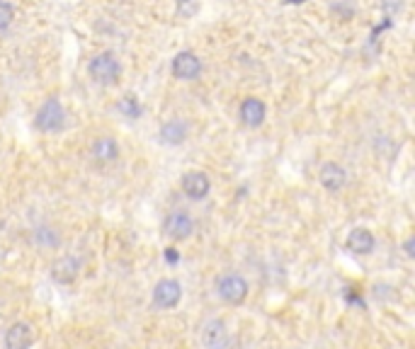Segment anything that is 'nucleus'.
<instances>
[{
  "instance_id": "17",
  "label": "nucleus",
  "mask_w": 415,
  "mask_h": 349,
  "mask_svg": "<svg viewBox=\"0 0 415 349\" xmlns=\"http://www.w3.org/2000/svg\"><path fill=\"white\" fill-rule=\"evenodd\" d=\"M15 17V8L10 0H0V29H8Z\"/></svg>"
},
{
  "instance_id": "2",
  "label": "nucleus",
  "mask_w": 415,
  "mask_h": 349,
  "mask_svg": "<svg viewBox=\"0 0 415 349\" xmlns=\"http://www.w3.org/2000/svg\"><path fill=\"white\" fill-rule=\"evenodd\" d=\"M88 73L98 85H114L122 75V63L117 61V56L109 51L98 53V56L90 61Z\"/></svg>"
},
{
  "instance_id": "11",
  "label": "nucleus",
  "mask_w": 415,
  "mask_h": 349,
  "mask_svg": "<svg viewBox=\"0 0 415 349\" xmlns=\"http://www.w3.org/2000/svg\"><path fill=\"white\" fill-rule=\"evenodd\" d=\"M345 245L355 255H371L376 247V238L369 228H352L345 238Z\"/></svg>"
},
{
  "instance_id": "10",
  "label": "nucleus",
  "mask_w": 415,
  "mask_h": 349,
  "mask_svg": "<svg viewBox=\"0 0 415 349\" xmlns=\"http://www.w3.org/2000/svg\"><path fill=\"white\" fill-rule=\"evenodd\" d=\"M202 73V61L197 58V53L192 51H180L173 58V75L180 80H195Z\"/></svg>"
},
{
  "instance_id": "1",
  "label": "nucleus",
  "mask_w": 415,
  "mask_h": 349,
  "mask_svg": "<svg viewBox=\"0 0 415 349\" xmlns=\"http://www.w3.org/2000/svg\"><path fill=\"white\" fill-rule=\"evenodd\" d=\"M216 296L229 305H240L250 294V284L245 276L236 274V271H226V274L216 276Z\"/></svg>"
},
{
  "instance_id": "8",
  "label": "nucleus",
  "mask_w": 415,
  "mask_h": 349,
  "mask_svg": "<svg viewBox=\"0 0 415 349\" xmlns=\"http://www.w3.org/2000/svg\"><path fill=\"white\" fill-rule=\"evenodd\" d=\"M6 349H30L35 344V328L30 323H12L6 330V337H3Z\"/></svg>"
},
{
  "instance_id": "14",
  "label": "nucleus",
  "mask_w": 415,
  "mask_h": 349,
  "mask_svg": "<svg viewBox=\"0 0 415 349\" xmlns=\"http://www.w3.org/2000/svg\"><path fill=\"white\" fill-rule=\"evenodd\" d=\"M90 153H93V158L98 160V163H114V160L119 158V143L112 136H103V138H98L93 143Z\"/></svg>"
},
{
  "instance_id": "19",
  "label": "nucleus",
  "mask_w": 415,
  "mask_h": 349,
  "mask_svg": "<svg viewBox=\"0 0 415 349\" xmlns=\"http://www.w3.org/2000/svg\"><path fill=\"white\" fill-rule=\"evenodd\" d=\"M166 252H168V260H170V262H175V260H177V255H175L177 250H175V247H168Z\"/></svg>"
},
{
  "instance_id": "16",
  "label": "nucleus",
  "mask_w": 415,
  "mask_h": 349,
  "mask_svg": "<svg viewBox=\"0 0 415 349\" xmlns=\"http://www.w3.org/2000/svg\"><path fill=\"white\" fill-rule=\"evenodd\" d=\"M117 109L122 111L124 116H129V119H139L141 111H143V107H141V102H139L136 95H124L122 100H119Z\"/></svg>"
},
{
  "instance_id": "12",
  "label": "nucleus",
  "mask_w": 415,
  "mask_h": 349,
  "mask_svg": "<svg viewBox=\"0 0 415 349\" xmlns=\"http://www.w3.org/2000/svg\"><path fill=\"white\" fill-rule=\"evenodd\" d=\"M265 114H267V109H265V102L258 100V97H245V100L240 102L238 116H240V121L248 126V129H258V126L265 121Z\"/></svg>"
},
{
  "instance_id": "13",
  "label": "nucleus",
  "mask_w": 415,
  "mask_h": 349,
  "mask_svg": "<svg viewBox=\"0 0 415 349\" xmlns=\"http://www.w3.org/2000/svg\"><path fill=\"white\" fill-rule=\"evenodd\" d=\"M318 179H321V184L328 192H340L347 182V172L337 163H323L321 170H318Z\"/></svg>"
},
{
  "instance_id": "6",
  "label": "nucleus",
  "mask_w": 415,
  "mask_h": 349,
  "mask_svg": "<svg viewBox=\"0 0 415 349\" xmlns=\"http://www.w3.org/2000/svg\"><path fill=\"white\" fill-rule=\"evenodd\" d=\"M80 274V260L76 255H61L51 262V279L61 286H69L78 279Z\"/></svg>"
},
{
  "instance_id": "5",
  "label": "nucleus",
  "mask_w": 415,
  "mask_h": 349,
  "mask_svg": "<svg viewBox=\"0 0 415 349\" xmlns=\"http://www.w3.org/2000/svg\"><path fill=\"white\" fill-rule=\"evenodd\" d=\"M182 298V284L177 279H161L153 286V305L163 310H170L180 303Z\"/></svg>"
},
{
  "instance_id": "9",
  "label": "nucleus",
  "mask_w": 415,
  "mask_h": 349,
  "mask_svg": "<svg viewBox=\"0 0 415 349\" xmlns=\"http://www.w3.org/2000/svg\"><path fill=\"white\" fill-rule=\"evenodd\" d=\"M202 344L206 349H224L229 344V330L221 318L206 320V325L202 328Z\"/></svg>"
},
{
  "instance_id": "20",
  "label": "nucleus",
  "mask_w": 415,
  "mask_h": 349,
  "mask_svg": "<svg viewBox=\"0 0 415 349\" xmlns=\"http://www.w3.org/2000/svg\"><path fill=\"white\" fill-rule=\"evenodd\" d=\"M177 3H190V0H177Z\"/></svg>"
},
{
  "instance_id": "18",
  "label": "nucleus",
  "mask_w": 415,
  "mask_h": 349,
  "mask_svg": "<svg viewBox=\"0 0 415 349\" xmlns=\"http://www.w3.org/2000/svg\"><path fill=\"white\" fill-rule=\"evenodd\" d=\"M413 238H408V240H405V255H408V257H413Z\"/></svg>"
},
{
  "instance_id": "4",
  "label": "nucleus",
  "mask_w": 415,
  "mask_h": 349,
  "mask_svg": "<svg viewBox=\"0 0 415 349\" xmlns=\"http://www.w3.org/2000/svg\"><path fill=\"white\" fill-rule=\"evenodd\" d=\"M163 233L170 240H187L195 233V218L187 211H170L163 221Z\"/></svg>"
},
{
  "instance_id": "3",
  "label": "nucleus",
  "mask_w": 415,
  "mask_h": 349,
  "mask_svg": "<svg viewBox=\"0 0 415 349\" xmlns=\"http://www.w3.org/2000/svg\"><path fill=\"white\" fill-rule=\"evenodd\" d=\"M35 126L42 131V134H59L66 126V109L61 107V102L56 97L46 100L44 105L39 107L35 116Z\"/></svg>"
},
{
  "instance_id": "15",
  "label": "nucleus",
  "mask_w": 415,
  "mask_h": 349,
  "mask_svg": "<svg viewBox=\"0 0 415 349\" xmlns=\"http://www.w3.org/2000/svg\"><path fill=\"white\" fill-rule=\"evenodd\" d=\"M187 138V124L180 119H170L161 126V141L168 145H180Z\"/></svg>"
},
{
  "instance_id": "7",
  "label": "nucleus",
  "mask_w": 415,
  "mask_h": 349,
  "mask_svg": "<svg viewBox=\"0 0 415 349\" xmlns=\"http://www.w3.org/2000/svg\"><path fill=\"white\" fill-rule=\"evenodd\" d=\"M180 187L187 197L195 199V202H200V199H204L206 194L211 192V179H209V174L202 172V170H190V172L182 174Z\"/></svg>"
}]
</instances>
